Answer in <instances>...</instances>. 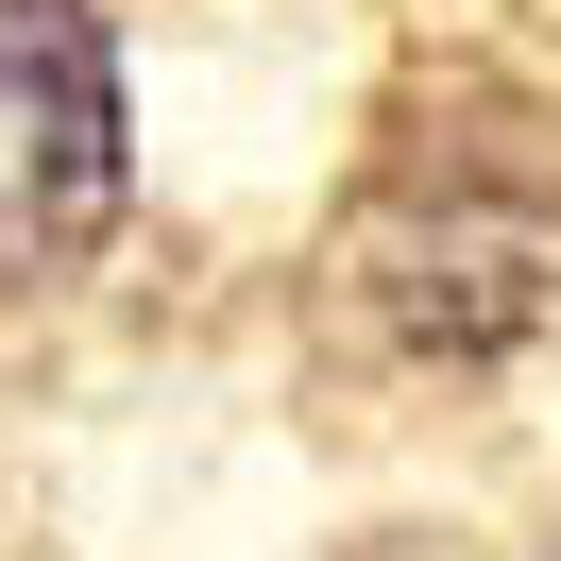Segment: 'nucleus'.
<instances>
[{
  "label": "nucleus",
  "instance_id": "f257e3e1",
  "mask_svg": "<svg viewBox=\"0 0 561 561\" xmlns=\"http://www.w3.org/2000/svg\"><path fill=\"white\" fill-rule=\"evenodd\" d=\"M119 221V69L85 0H0V289L69 273Z\"/></svg>",
  "mask_w": 561,
  "mask_h": 561
}]
</instances>
